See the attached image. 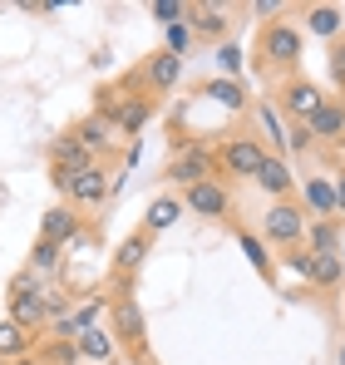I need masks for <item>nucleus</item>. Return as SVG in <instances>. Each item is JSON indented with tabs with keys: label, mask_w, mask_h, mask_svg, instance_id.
Returning a JSON list of instances; mask_svg holds the SVG:
<instances>
[{
	"label": "nucleus",
	"mask_w": 345,
	"mask_h": 365,
	"mask_svg": "<svg viewBox=\"0 0 345 365\" xmlns=\"http://www.w3.org/2000/svg\"><path fill=\"white\" fill-rule=\"evenodd\" d=\"M262 60H272L277 69H287V64H296L301 60V30L296 25H267L262 30Z\"/></svg>",
	"instance_id": "1"
},
{
	"label": "nucleus",
	"mask_w": 345,
	"mask_h": 365,
	"mask_svg": "<svg viewBox=\"0 0 345 365\" xmlns=\"http://www.w3.org/2000/svg\"><path fill=\"white\" fill-rule=\"evenodd\" d=\"M10 321H15V326H40V321H45V297H40L35 272H25V277L15 282V292H10Z\"/></svg>",
	"instance_id": "2"
},
{
	"label": "nucleus",
	"mask_w": 345,
	"mask_h": 365,
	"mask_svg": "<svg viewBox=\"0 0 345 365\" xmlns=\"http://www.w3.org/2000/svg\"><path fill=\"white\" fill-rule=\"evenodd\" d=\"M262 232H267L272 242H282V247L301 242V237H306V212H301L296 202H277V207L262 217Z\"/></svg>",
	"instance_id": "3"
},
{
	"label": "nucleus",
	"mask_w": 345,
	"mask_h": 365,
	"mask_svg": "<svg viewBox=\"0 0 345 365\" xmlns=\"http://www.w3.org/2000/svg\"><path fill=\"white\" fill-rule=\"evenodd\" d=\"M182 202H187L197 217H227V212H232V192H227V187H222L217 178L192 182V187L182 192Z\"/></svg>",
	"instance_id": "4"
},
{
	"label": "nucleus",
	"mask_w": 345,
	"mask_h": 365,
	"mask_svg": "<svg viewBox=\"0 0 345 365\" xmlns=\"http://www.w3.org/2000/svg\"><path fill=\"white\" fill-rule=\"evenodd\" d=\"M89 168H94V153H89L74 133L55 143V182L59 187H69V178H79V173H89Z\"/></svg>",
	"instance_id": "5"
},
{
	"label": "nucleus",
	"mask_w": 345,
	"mask_h": 365,
	"mask_svg": "<svg viewBox=\"0 0 345 365\" xmlns=\"http://www.w3.org/2000/svg\"><path fill=\"white\" fill-rule=\"evenodd\" d=\"M262 158H267V148L257 138H227V148H222V168L232 178H257Z\"/></svg>",
	"instance_id": "6"
},
{
	"label": "nucleus",
	"mask_w": 345,
	"mask_h": 365,
	"mask_svg": "<svg viewBox=\"0 0 345 365\" xmlns=\"http://www.w3.org/2000/svg\"><path fill=\"white\" fill-rule=\"evenodd\" d=\"M212 168H217V158H212L207 148L187 143V148H182V153L168 163V178H177V182H187V187H192V182H202V178H217Z\"/></svg>",
	"instance_id": "7"
},
{
	"label": "nucleus",
	"mask_w": 345,
	"mask_h": 365,
	"mask_svg": "<svg viewBox=\"0 0 345 365\" xmlns=\"http://www.w3.org/2000/svg\"><path fill=\"white\" fill-rule=\"evenodd\" d=\"M64 192H69V197H74L79 207H99V202L109 197V178H104V168L94 163L89 173H79V178H69V187H64Z\"/></svg>",
	"instance_id": "8"
},
{
	"label": "nucleus",
	"mask_w": 345,
	"mask_h": 365,
	"mask_svg": "<svg viewBox=\"0 0 345 365\" xmlns=\"http://www.w3.org/2000/svg\"><path fill=\"white\" fill-rule=\"evenodd\" d=\"M341 277H345L341 252H306V282H316V287H336Z\"/></svg>",
	"instance_id": "9"
},
{
	"label": "nucleus",
	"mask_w": 345,
	"mask_h": 365,
	"mask_svg": "<svg viewBox=\"0 0 345 365\" xmlns=\"http://www.w3.org/2000/svg\"><path fill=\"white\" fill-rule=\"evenodd\" d=\"M306 128H311V138H341V133H345V104L321 99V109L306 119Z\"/></svg>",
	"instance_id": "10"
},
{
	"label": "nucleus",
	"mask_w": 345,
	"mask_h": 365,
	"mask_svg": "<svg viewBox=\"0 0 345 365\" xmlns=\"http://www.w3.org/2000/svg\"><path fill=\"white\" fill-rule=\"evenodd\" d=\"M282 104H287V114H296V119L306 123L316 109H321V89H316V84H306V79H291L287 94H282Z\"/></svg>",
	"instance_id": "11"
},
{
	"label": "nucleus",
	"mask_w": 345,
	"mask_h": 365,
	"mask_svg": "<svg viewBox=\"0 0 345 365\" xmlns=\"http://www.w3.org/2000/svg\"><path fill=\"white\" fill-rule=\"evenodd\" d=\"M257 182H262L272 197H282V202H287V192H291V182H296V178H291V168L277 158V153H267V158H262V168H257Z\"/></svg>",
	"instance_id": "12"
},
{
	"label": "nucleus",
	"mask_w": 345,
	"mask_h": 365,
	"mask_svg": "<svg viewBox=\"0 0 345 365\" xmlns=\"http://www.w3.org/2000/svg\"><path fill=\"white\" fill-rule=\"evenodd\" d=\"M114 123H109V114H89V119L79 123V128H74V138H79V143H84V148H89V153H99V148H109V143H114Z\"/></svg>",
	"instance_id": "13"
},
{
	"label": "nucleus",
	"mask_w": 345,
	"mask_h": 365,
	"mask_svg": "<svg viewBox=\"0 0 345 365\" xmlns=\"http://www.w3.org/2000/svg\"><path fill=\"white\" fill-rule=\"evenodd\" d=\"M114 331L123 341H143V306L133 302V297H118L114 306Z\"/></svg>",
	"instance_id": "14"
},
{
	"label": "nucleus",
	"mask_w": 345,
	"mask_h": 365,
	"mask_svg": "<svg viewBox=\"0 0 345 365\" xmlns=\"http://www.w3.org/2000/svg\"><path fill=\"white\" fill-rule=\"evenodd\" d=\"M40 237H45V242H55V247L74 242V237H79V222H74V212H69V207H55V212H45V227H40Z\"/></svg>",
	"instance_id": "15"
},
{
	"label": "nucleus",
	"mask_w": 345,
	"mask_h": 365,
	"mask_svg": "<svg viewBox=\"0 0 345 365\" xmlns=\"http://www.w3.org/2000/svg\"><path fill=\"white\" fill-rule=\"evenodd\" d=\"M306 202H311V212L321 222H331L336 217V187H331V178H306Z\"/></svg>",
	"instance_id": "16"
},
{
	"label": "nucleus",
	"mask_w": 345,
	"mask_h": 365,
	"mask_svg": "<svg viewBox=\"0 0 345 365\" xmlns=\"http://www.w3.org/2000/svg\"><path fill=\"white\" fill-rule=\"evenodd\" d=\"M143 74H148V84H153V89H172V84H177V74H182V60L168 55V50H158V55L148 60Z\"/></svg>",
	"instance_id": "17"
},
{
	"label": "nucleus",
	"mask_w": 345,
	"mask_h": 365,
	"mask_svg": "<svg viewBox=\"0 0 345 365\" xmlns=\"http://www.w3.org/2000/svg\"><path fill=\"white\" fill-rule=\"evenodd\" d=\"M192 25L187 30H202V35H227V5H187Z\"/></svg>",
	"instance_id": "18"
},
{
	"label": "nucleus",
	"mask_w": 345,
	"mask_h": 365,
	"mask_svg": "<svg viewBox=\"0 0 345 365\" xmlns=\"http://www.w3.org/2000/svg\"><path fill=\"white\" fill-rule=\"evenodd\" d=\"M79 356H89V361H109L114 356V341L99 331V326H89V331H79V346H74Z\"/></svg>",
	"instance_id": "19"
},
{
	"label": "nucleus",
	"mask_w": 345,
	"mask_h": 365,
	"mask_svg": "<svg viewBox=\"0 0 345 365\" xmlns=\"http://www.w3.org/2000/svg\"><path fill=\"white\" fill-rule=\"evenodd\" d=\"M25 346H30L25 326H15V321H0V361H20V356H25Z\"/></svg>",
	"instance_id": "20"
},
{
	"label": "nucleus",
	"mask_w": 345,
	"mask_h": 365,
	"mask_svg": "<svg viewBox=\"0 0 345 365\" xmlns=\"http://www.w3.org/2000/svg\"><path fill=\"white\" fill-rule=\"evenodd\" d=\"M306 242H311V252H341V227L336 222H306Z\"/></svg>",
	"instance_id": "21"
},
{
	"label": "nucleus",
	"mask_w": 345,
	"mask_h": 365,
	"mask_svg": "<svg viewBox=\"0 0 345 365\" xmlns=\"http://www.w3.org/2000/svg\"><path fill=\"white\" fill-rule=\"evenodd\" d=\"M202 94H207V99H217L222 109H242V104H247V94H242V84H237V79H212Z\"/></svg>",
	"instance_id": "22"
},
{
	"label": "nucleus",
	"mask_w": 345,
	"mask_h": 365,
	"mask_svg": "<svg viewBox=\"0 0 345 365\" xmlns=\"http://www.w3.org/2000/svg\"><path fill=\"white\" fill-rule=\"evenodd\" d=\"M177 217H182V202H177V197H158V202L148 207V232H163Z\"/></svg>",
	"instance_id": "23"
},
{
	"label": "nucleus",
	"mask_w": 345,
	"mask_h": 365,
	"mask_svg": "<svg viewBox=\"0 0 345 365\" xmlns=\"http://www.w3.org/2000/svg\"><path fill=\"white\" fill-rule=\"evenodd\" d=\"M306 20H311V30H316V35H326V40L345 30V20H341V10H336V5H316Z\"/></svg>",
	"instance_id": "24"
},
{
	"label": "nucleus",
	"mask_w": 345,
	"mask_h": 365,
	"mask_svg": "<svg viewBox=\"0 0 345 365\" xmlns=\"http://www.w3.org/2000/svg\"><path fill=\"white\" fill-rule=\"evenodd\" d=\"M257 123L267 128L272 148H277V153H287V128H282V119H277V109H272V104H262V109H257Z\"/></svg>",
	"instance_id": "25"
},
{
	"label": "nucleus",
	"mask_w": 345,
	"mask_h": 365,
	"mask_svg": "<svg viewBox=\"0 0 345 365\" xmlns=\"http://www.w3.org/2000/svg\"><path fill=\"white\" fill-rule=\"evenodd\" d=\"M143 257H148V237H143V232H138V237H128V242L118 247V267H123V272L143 267Z\"/></svg>",
	"instance_id": "26"
},
{
	"label": "nucleus",
	"mask_w": 345,
	"mask_h": 365,
	"mask_svg": "<svg viewBox=\"0 0 345 365\" xmlns=\"http://www.w3.org/2000/svg\"><path fill=\"white\" fill-rule=\"evenodd\" d=\"M59 252H64V247H55V242H45V237H40L35 252H30V267H35V272H55V267H59Z\"/></svg>",
	"instance_id": "27"
},
{
	"label": "nucleus",
	"mask_w": 345,
	"mask_h": 365,
	"mask_svg": "<svg viewBox=\"0 0 345 365\" xmlns=\"http://www.w3.org/2000/svg\"><path fill=\"white\" fill-rule=\"evenodd\" d=\"M153 15H158L163 25H177V20H187V5H182V0H158Z\"/></svg>",
	"instance_id": "28"
},
{
	"label": "nucleus",
	"mask_w": 345,
	"mask_h": 365,
	"mask_svg": "<svg viewBox=\"0 0 345 365\" xmlns=\"http://www.w3.org/2000/svg\"><path fill=\"white\" fill-rule=\"evenodd\" d=\"M187 45H192V30H187V25H168V55L182 60V55H187Z\"/></svg>",
	"instance_id": "29"
},
{
	"label": "nucleus",
	"mask_w": 345,
	"mask_h": 365,
	"mask_svg": "<svg viewBox=\"0 0 345 365\" xmlns=\"http://www.w3.org/2000/svg\"><path fill=\"white\" fill-rule=\"evenodd\" d=\"M306 148H311V128H306V123L287 128V153H306Z\"/></svg>",
	"instance_id": "30"
},
{
	"label": "nucleus",
	"mask_w": 345,
	"mask_h": 365,
	"mask_svg": "<svg viewBox=\"0 0 345 365\" xmlns=\"http://www.w3.org/2000/svg\"><path fill=\"white\" fill-rule=\"evenodd\" d=\"M242 252H247V257H252V267H262V272H267V267H272V262H267V252H262V242H257V237H252V232H242Z\"/></svg>",
	"instance_id": "31"
},
{
	"label": "nucleus",
	"mask_w": 345,
	"mask_h": 365,
	"mask_svg": "<svg viewBox=\"0 0 345 365\" xmlns=\"http://www.w3.org/2000/svg\"><path fill=\"white\" fill-rule=\"evenodd\" d=\"M217 64H222L227 74H237V69H242V50H237V45H222V50H217Z\"/></svg>",
	"instance_id": "32"
},
{
	"label": "nucleus",
	"mask_w": 345,
	"mask_h": 365,
	"mask_svg": "<svg viewBox=\"0 0 345 365\" xmlns=\"http://www.w3.org/2000/svg\"><path fill=\"white\" fill-rule=\"evenodd\" d=\"M282 10H287L282 0H257V5H252V15H282Z\"/></svg>",
	"instance_id": "33"
},
{
	"label": "nucleus",
	"mask_w": 345,
	"mask_h": 365,
	"mask_svg": "<svg viewBox=\"0 0 345 365\" xmlns=\"http://www.w3.org/2000/svg\"><path fill=\"white\" fill-rule=\"evenodd\" d=\"M331 74H336V84H345V45L331 55Z\"/></svg>",
	"instance_id": "34"
},
{
	"label": "nucleus",
	"mask_w": 345,
	"mask_h": 365,
	"mask_svg": "<svg viewBox=\"0 0 345 365\" xmlns=\"http://www.w3.org/2000/svg\"><path fill=\"white\" fill-rule=\"evenodd\" d=\"M331 187H336V212H345V173L331 182Z\"/></svg>",
	"instance_id": "35"
},
{
	"label": "nucleus",
	"mask_w": 345,
	"mask_h": 365,
	"mask_svg": "<svg viewBox=\"0 0 345 365\" xmlns=\"http://www.w3.org/2000/svg\"><path fill=\"white\" fill-rule=\"evenodd\" d=\"M10 365H40V361L35 356H20V361H10Z\"/></svg>",
	"instance_id": "36"
},
{
	"label": "nucleus",
	"mask_w": 345,
	"mask_h": 365,
	"mask_svg": "<svg viewBox=\"0 0 345 365\" xmlns=\"http://www.w3.org/2000/svg\"><path fill=\"white\" fill-rule=\"evenodd\" d=\"M341 365H345V351H341Z\"/></svg>",
	"instance_id": "37"
},
{
	"label": "nucleus",
	"mask_w": 345,
	"mask_h": 365,
	"mask_svg": "<svg viewBox=\"0 0 345 365\" xmlns=\"http://www.w3.org/2000/svg\"><path fill=\"white\" fill-rule=\"evenodd\" d=\"M0 365H5V361H0Z\"/></svg>",
	"instance_id": "38"
}]
</instances>
